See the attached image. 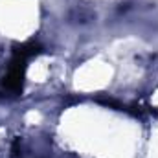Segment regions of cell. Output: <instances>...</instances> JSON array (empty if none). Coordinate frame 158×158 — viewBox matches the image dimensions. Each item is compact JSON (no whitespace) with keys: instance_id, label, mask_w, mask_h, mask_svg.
Instances as JSON below:
<instances>
[{"instance_id":"cell-1","label":"cell","mask_w":158,"mask_h":158,"mask_svg":"<svg viewBox=\"0 0 158 158\" xmlns=\"http://www.w3.org/2000/svg\"><path fill=\"white\" fill-rule=\"evenodd\" d=\"M28 59L24 57H19V55H13L11 63H9V68H7V74L2 79V86L13 94H20L22 88H24V76H26V68H28Z\"/></svg>"},{"instance_id":"cell-2","label":"cell","mask_w":158,"mask_h":158,"mask_svg":"<svg viewBox=\"0 0 158 158\" xmlns=\"http://www.w3.org/2000/svg\"><path fill=\"white\" fill-rule=\"evenodd\" d=\"M39 53H42V46L35 40H28V42H20V44H15L13 46V55H19V57H24V59H31V57H37Z\"/></svg>"}]
</instances>
